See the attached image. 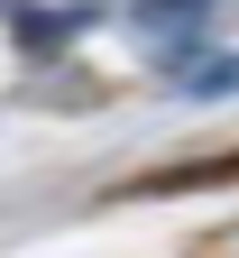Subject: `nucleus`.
Instances as JSON below:
<instances>
[{
	"label": "nucleus",
	"mask_w": 239,
	"mask_h": 258,
	"mask_svg": "<svg viewBox=\"0 0 239 258\" xmlns=\"http://www.w3.org/2000/svg\"><path fill=\"white\" fill-rule=\"evenodd\" d=\"M184 102H230V92H239V46L230 55H202V64H184Z\"/></svg>",
	"instance_id": "obj_2"
},
{
	"label": "nucleus",
	"mask_w": 239,
	"mask_h": 258,
	"mask_svg": "<svg viewBox=\"0 0 239 258\" xmlns=\"http://www.w3.org/2000/svg\"><path fill=\"white\" fill-rule=\"evenodd\" d=\"M138 10H166V19H193V0H138Z\"/></svg>",
	"instance_id": "obj_4"
},
{
	"label": "nucleus",
	"mask_w": 239,
	"mask_h": 258,
	"mask_svg": "<svg viewBox=\"0 0 239 258\" xmlns=\"http://www.w3.org/2000/svg\"><path fill=\"white\" fill-rule=\"evenodd\" d=\"M83 19H92V10H46V0H28V10H19V37H28V46H55L64 28H83Z\"/></svg>",
	"instance_id": "obj_3"
},
{
	"label": "nucleus",
	"mask_w": 239,
	"mask_h": 258,
	"mask_svg": "<svg viewBox=\"0 0 239 258\" xmlns=\"http://www.w3.org/2000/svg\"><path fill=\"white\" fill-rule=\"evenodd\" d=\"M202 184H239V148H212V157H184V166H147L120 184V203H147V194H202Z\"/></svg>",
	"instance_id": "obj_1"
}]
</instances>
